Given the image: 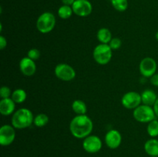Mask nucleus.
I'll return each mask as SVG.
<instances>
[{"label": "nucleus", "mask_w": 158, "mask_h": 157, "mask_svg": "<svg viewBox=\"0 0 158 157\" xmlns=\"http://www.w3.org/2000/svg\"><path fill=\"white\" fill-rule=\"evenodd\" d=\"M94 129V123L86 114L77 115L69 123V131L77 139H85L91 135Z\"/></svg>", "instance_id": "obj_1"}, {"label": "nucleus", "mask_w": 158, "mask_h": 157, "mask_svg": "<svg viewBox=\"0 0 158 157\" xmlns=\"http://www.w3.org/2000/svg\"><path fill=\"white\" fill-rule=\"evenodd\" d=\"M34 116L31 110L27 108H21L12 114L11 119L12 126L15 129H24L33 123Z\"/></svg>", "instance_id": "obj_2"}, {"label": "nucleus", "mask_w": 158, "mask_h": 157, "mask_svg": "<svg viewBox=\"0 0 158 157\" xmlns=\"http://www.w3.org/2000/svg\"><path fill=\"white\" fill-rule=\"evenodd\" d=\"M56 17L50 12H45L36 20V29L40 33L47 34L52 32L56 26Z\"/></svg>", "instance_id": "obj_3"}, {"label": "nucleus", "mask_w": 158, "mask_h": 157, "mask_svg": "<svg viewBox=\"0 0 158 157\" xmlns=\"http://www.w3.org/2000/svg\"><path fill=\"white\" fill-rule=\"evenodd\" d=\"M113 56V50L108 44L100 43L94 48L93 51L94 59L99 65H106L111 61Z\"/></svg>", "instance_id": "obj_4"}, {"label": "nucleus", "mask_w": 158, "mask_h": 157, "mask_svg": "<svg viewBox=\"0 0 158 157\" xmlns=\"http://www.w3.org/2000/svg\"><path fill=\"white\" fill-rule=\"evenodd\" d=\"M133 116L136 121L141 123H149L155 119L156 116L154 108L152 106L141 104L134 109Z\"/></svg>", "instance_id": "obj_5"}, {"label": "nucleus", "mask_w": 158, "mask_h": 157, "mask_svg": "<svg viewBox=\"0 0 158 157\" xmlns=\"http://www.w3.org/2000/svg\"><path fill=\"white\" fill-rule=\"evenodd\" d=\"M54 73L59 79L64 82L72 81L77 75L75 69L70 65L66 63H60L56 65L54 69Z\"/></svg>", "instance_id": "obj_6"}, {"label": "nucleus", "mask_w": 158, "mask_h": 157, "mask_svg": "<svg viewBox=\"0 0 158 157\" xmlns=\"http://www.w3.org/2000/svg\"><path fill=\"white\" fill-rule=\"evenodd\" d=\"M82 146L85 152L89 154H94L101 150L103 147V142L97 135H89L83 139Z\"/></svg>", "instance_id": "obj_7"}, {"label": "nucleus", "mask_w": 158, "mask_h": 157, "mask_svg": "<svg viewBox=\"0 0 158 157\" xmlns=\"http://www.w3.org/2000/svg\"><path fill=\"white\" fill-rule=\"evenodd\" d=\"M157 69V62L151 57L143 58L139 65V71L144 78H151L156 73Z\"/></svg>", "instance_id": "obj_8"}, {"label": "nucleus", "mask_w": 158, "mask_h": 157, "mask_svg": "<svg viewBox=\"0 0 158 157\" xmlns=\"http://www.w3.org/2000/svg\"><path fill=\"white\" fill-rule=\"evenodd\" d=\"M141 103V95L134 91L127 92L121 98L122 106L127 109H135Z\"/></svg>", "instance_id": "obj_9"}, {"label": "nucleus", "mask_w": 158, "mask_h": 157, "mask_svg": "<svg viewBox=\"0 0 158 157\" xmlns=\"http://www.w3.org/2000/svg\"><path fill=\"white\" fill-rule=\"evenodd\" d=\"M72 9L77 16L86 17L92 13L93 5L89 0H75Z\"/></svg>", "instance_id": "obj_10"}, {"label": "nucleus", "mask_w": 158, "mask_h": 157, "mask_svg": "<svg viewBox=\"0 0 158 157\" xmlns=\"http://www.w3.org/2000/svg\"><path fill=\"white\" fill-rule=\"evenodd\" d=\"M15 139V128L12 125H3L0 128V145L10 146Z\"/></svg>", "instance_id": "obj_11"}, {"label": "nucleus", "mask_w": 158, "mask_h": 157, "mask_svg": "<svg viewBox=\"0 0 158 157\" xmlns=\"http://www.w3.org/2000/svg\"><path fill=\"white\" fill-rule=\"evenodd\" d=\"M104 140L106 146L109 149H116L120 147V146L121 145V133L117 129H110V130L106 132Z\"/></svg>", "instance_id": "obj_12"}, {"label": "nucleus", "mask_w": 158, "mask_h": 157, "mask_svg": "<svg viewBox=\"0 0 158 157\" xmlns=\"http://www.w3.org/2000/svg\"><path fill=\"white\" fill-rule=\"evenodd\" d=\"M19 69L26 76H32L36 72V64L28 56L24 57L19 62Z\"/></svg>", "instance_id": "obj_13"}, {"label": "nucleus", "mask_w": 158, "mask_h": 157, "mask_svg": "<svg viewBox=\"0 0 158 157\" xmlns=\"http://www.w3.org/2000/svg\"><path fill=\"white\" fill-rule=\"evenodd\" d=\"M15 104L12 98L2 99L0 101V113L4 116L12 115L15 112Z\"/></svg>", "instance_id": "obj_14"}, {"label": "nucleus", "mask_w": 158, "mask_h": 157, "mask_svg": "<svg viewBox=\"0 0 158 157\" xmlns=\"http://www.w3.org/2000/svg\"><path fill=\"white\" fill-rule=\"evenodd\" d=\"M144 151L149 156H158V139L151 138L144 143Z\"/></svg>", "instance_id": "obj_15"}, {"label": "nucleus", "mask_w": 158, "mask_h": 157, "mask_svg": "<svg viewBox=\"0 0 158 157\" xmlns=\"http://www.w3.org/2000/svg\"><path fill=\"white\" fill-rule=\"evenodd\" d=\"M142 104L147 105L149 106H154V103L157 99V94L152 89H145L141 94Z\"/></svg>", "instance_id": "obj_16"}, {"label": "nucleus", "mask_w": 158, "mask_h": 157, "mask_svg": "<svg viewBox=\"0 0 158 157\" xmlns=\"http://www.w3.org/2000/svg\"><path fill=\"white\" fill-rule=\"evenodd\" d=\"M97 40L102 44H109L113 38L112 33L107 28H101L97 31Z\"/></svg>", "instance_id": "obj_17"}, {"label": "nucleus", "mask_w": 158, "mask_h": 157, "mask_svg": "<svg viewBox=\"0 0 158 157\" xmlns=\"http://www.w3.org/2000/svg\"><path fill=\"white\" fill-rule=\"evenodd\" d=\"M71 107H72L73 111L77 115H85L87 112V106L83 100H74L73 102Z\"/></svg>", "instance_id": "obj_18"}, {"label": "nucleus", "mask_w": 158, "mask_h": 157, "mask_svg": "<svg viewBox=\"0 0 158 157\" xmlns=\"http://www.w3.org/2000/svg\"><path fill=\"white\" fill-rule=\"evenodd\" d=\"M11 98L16 104H21L26 101L27 94L23 89H16L12 92Z\"/></svg>", "instance_id": "obj_19"}, {"label": "nucleus", "mask_w": 158, "mask_h": 157, "mask_svg": "<svg viewBox=\"0 0 158 157\" xmlns=\"http://www.w3.org/2000/svg\"><path fill=\"white\" fill-rule=\"evenodd\" d=\"M57 14H58V16L62 19H68L73 14L72 6L63 5V6L59 8L58 11H57Z\"/></svg>", "instance_id": "obj_20"}, {"label": "nucleus", "mask_w": 158, "mask_h": 157, "mask_svg": "<svg viewBox=\"0 0 158 157\" xmlns=\"http://www.w3.org/2000/svg\"><path fill=\"white\" fill-rule=\"evenodd\" d=\"M49 121V116L46 114L40 113L34 117L33 124L37 127H43L48 124Z\"/></svg>", "instance_id": "obj_21"}, {"label": "nucleus", "mask_w": 158, "mask_h": 157, "mask_svg": "<svg viewBox=\"0 0 158 157\" xmlns=\"http://www.w3.org/2000/svg\"><path fill=\"white\" fill-rule=\"evenodd\" d=\"M147 132L151 138H156L158 136V120L155 119L148 123Z\"/></svg>", "instance_id": "obj_22"}, {"label": "nucleus", "mask_w": 158, "mask_h": 157, "mask_svg": "<svg viewBox=\"0 0 158 157\" xmlns=\"http://www.w3.org/2000/svg\"><path fill=\"white\" fill-rule=\"evenodd\" d=\"M111 5L118 12H124L128 8V0H111Z\"/></svg>", "instance_id": "obj_23"}, {"label": "nucleus", "mask_w": 158, "mask_h": 157, "mask_svg": "<svg viewBox=\"0 0 158 157\" xmlns=\"http://www.w3.org/2000/svg\"><path fill=\"white\" fill-rule=\"evenodd\" d=\"M12 93V92L11 91L10 88L6 86H2L1 89H0V97H1V99L11 98Z\"/></svg>", "instance_id": "obj_24"}, {"label": "nucleus", "mask_w": 158, "mask_h": 157, "mask_svg": "<svg viewBox=\"0 0 158 157\" xmlns=\"http://www.w3.org/2000/svg\"><path fill=\"white\" fill-rule=\"evenodd\" d=\"M40 55H41V54H40V51L39 50V49H35V48L30 49L27 52V56L29 57V58H30L31 59L34 60V61L39 59L40 57Z\"/></svg>", "instance_id": "obj_25"}, {"label": "nucleus", "mask_w": 158, "mask_h": 157, "mask_svg": "<svg viewBox=\"0 0 158 157\" xmlns=\"http://www.w3.org/2000/svg\"><path fill=\"white\" fill-rule=\"evenodd\" d=\"M108 45L112 49V50H117L121 47L122 41L119 38H113Z\"/></svg>", "instance_id": "obj_26"}, {"label": "nucleus", "mask_w": 158, "mask_h": 157, "mask_svg": "<svg viewBox=\"0 0 158 157\" xmlns=\"http://www.w3.org/2000/svg\"><path fill=\"white\" fill-rule=\"evenodd\" d=\"M150 81L153 86L158 87V73H155L150 78Z\"/></svg>", "instance_id": "obj_27"}, {"label": "nucleus", "mask_w": 158, "mask_h": 157, "mask_svg": "<svg viewBox=\"0 0 158 157\" xmlns=\"http://www.w3.org/2000/svg\"><path fill=\"white\" fill-rule=\"evenodd\" d=\"M7 46V39L3 35H0V49L3 50Z\"/></svg>", "instance_id": "obj_28"}, {"label": "nucleus", "mask_w": 158, "mask_h": 157, "mask_svg": "<svg viewBox=\"0 0 158 157\" xmlns=\"http://www.w3.org/2000/svg\"><path fill=\"white\" fill-rule=\"evenodd\" d=\"M61 2L63 5L72 6L73 4L74 3V2H75V0H61Z\"/></svg>", "instance_id": "obj_29"}, {"label": "nucleus", "mask_w": 158, "mask_h": 157, "mask_svg": "<svg viewBox=\"0 0 158 157\" xmlns=\"http://www.w3.org/2000/svg\"><path fill=\"white\" fill-rule=\"evenodd\" d=\"M153 108H154V112H155L156 116H157L158 118V97H157V101L155 102L154 106H153Z\"/></svg>", "instance_id": "obj_30"}, {"label": "nucleus", "mask_w": 158, "mask_h": 157, "mask_svg": "<svg viewBox=\"0 0 158 157\" xmlns=\"http://www.w3.org/2000/svg\"><path fill=\"white\" fill-rule=\"evenodd\" d=\"M155 38H156V39H157L158 41V31L157 32H156V34H155Z\"/></svg>", "instance_id": "obj_31"}, {"label": "nucleus", "mask_w": 158, "mask_h": 157, "mask_svg": "<svg viewBox=\"0 0 158 157\" xmlns=\"http://www.w3.org/2000/svg\"><path fill=\"white\" fill-rule=\"evenodd\" d=\"M150 157H158V156H150Z\"/></svg>", "instance_id": "obj_32"}]
</instances>
